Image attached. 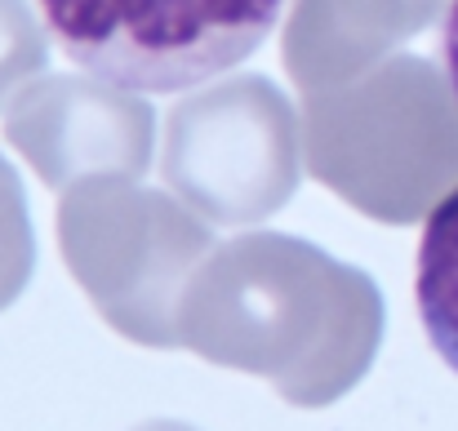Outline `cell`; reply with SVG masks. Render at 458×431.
Returning a JSON list of instances; mask_svg holds the SVG:
<instances>
[{"instance_id":"cell-1","label":"cell","mask_w":458,"mask_h":431,"mask_svg":"<svg viewBox=\"0 0 458 431\" xmlns=\"http://www.w3.org/2000/svg\"><path fill=\"white\" fill-rule=\"evenodd\" d=\"M378 285L320 245L285 232L223 241L182 298V347L209 365L267 378L281 401L325 410L374 365Z\"/></svg>"},{"instance_id":"cell-2","label":"cell","mask_w":458,"mask_h":431,"mask_svg":"<svg viewBox=\"0 0 458 431\" xmlns=\"http://www.w3.org/2000/svg\"><path fill=\"white\" fill-rule=\"evenodd\" d=\"M307 173L374 223H419L458 187V94L428 58L303 94Z\"/></svg>"},{"instance_id":"cell-3","label":"cell","mask_w":458,"mask_h":431,"mask_svg":"<svg viewBox=\"0 0 458 431\" xmlns=\"http://www.w3.org/2000/svg\"><path fill=\"white\" fill-rule=\"evenodd\" d=\"M58 249L94 311L139 347H182V298L218 249L209 223L160 187L94 178L58 200Z\"/></svg>"},{"instance_id":"cell-4","label":"cell","mask_w":458,"mask_h":431,"mask_svg":"<svg viewBox=\"0 0 458 431\" xmlns=\"http://www.w3.org/2000/svg\"><path fill=\"white\" fill-rule=\"evenodd\" d=\"M160 173L205 223H263L303 182V116L276 80L227 76L174 103Z\"/></svg>"},{"instance_id":"cell-5","label":"cell","mask_w":458,"mask_h":431,"mask_svg":"<svg viewBox=\"0 0 458 431\" xmlns=\"http://www.w3.org/2000/svg\"><path fill=\"white\" fill-rule=\"evenodd\" d=\"M285 0H40L45 31L89 76L178 94L245 63Z\"/></svg>"},{"instance_id":"cell-6","label":"cell","mask_w":458,"mask_h":431,"mask_svg":"<svg viewBox=\"0 0 458 431\" xmlns=\"http://www.w3.org/2000/svg\"><path fill=\"white\" fill-rule=\"evenodd\" d=\"M4 139L45 187L72 191L94 178H139L152 165L156 112L98 76H40L9 103Z\"/></svg>"},{"instance_id":"cell-7","label":"cell","mask_w":458,"mask_h":431,"mask_svg":"<svg viewBox=\"0 0 458 431\" xmlns=\"http://www.w3.org/2000/svg\"><path fill=\"white\" fill-rule=\"evenodd\" d=\"M432 18L423 0H294L281 58L303 94H320L387 63Z\"/></svg>"},{"instance_id":"cell-8","label":"cell","mask_w":458,"mask_h":431,"mask_svg":"<svg viewBox=\"0 0 458 431\" xmlns=\"http://www.w3.org/2000/svg\"><path fill=\"white\" fill-rule=\"evenodd\" d=\"M414 302L437 356L458 374V187L432 209L423 227Z\"/></svg>"},{"instance_id":"cell-9","label":"cell","mask_w":458,"mask_h":431,"mask_svg":"<svg viewBox=\"0 0 458 431\" xmlns=\"http://www.w3.org/2000/svg\"><path fill=\"white\" fill-rule=\"evenodd\" d=\"M36 267V236L18 169L0 156V311L27 289Z\"/></svg>"},{"instance_id":"cell-10","label":"cell","mask_w":458,"mask_h":431,"mask_svg":"<svg viewBox=\"0 0 458 431\" xmlns=\"http://www.w3.org/2000/svg\"><path fill=\"white\" fill-rule=\"evenodd\" d=\"M49 45L27 0H0V107L27 89L31 76L45 72Z\"/></svg>"},{"instance_id":"cell-11","label":"cell","mask_w":458,"mask_h":431,"mask_svg":"<svg viewBox=\"0 0 458 431\" xmlns=\"http://www.w3.org/2000/svg\"><path fill=\"white\" fill-rule=\"evenodd\" d=\"M441 58H445V76L458 94V0H450V9L441 18Z\"/></svg>"},{"instance_id":"cell-12","label":"cell","mask_w":458,"mask_h":431,"mask_svg":"<svg viewBox=\"0 0 458 431\" xmlns=\"http://www.w3.org/2000/svg\"><path fill=\"white\" fill-rule=\"evenodd\" d=\"M134 431H196V427H187V423H174V418H152V423H139Z\"/></svg>"}]
</instances>
